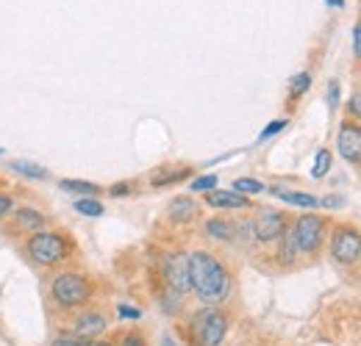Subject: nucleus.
Segmentation results:
<instances>
[{
    "label": "nucleus",
    "instance_id": "nucleus-1",
    "mask_svg": "<svg viewBox=\"0 0 361 346\" xmlns=\"http://www.w3.org/2000/svg\"><path fill=\"white\" fill-rule=\"evenodd\" d=\"M189 283H192V291L206 305L223 302L231 291V277L226 266L209 252L189 255Z\"/></svg>",
    "mask_w": 361,
    "mask_h": 346
},
{
    "label": "nucleus",
    "instance_id": "nucleus-2",
    "mask_svg": "<svg viewBox=\"0 0 361 346\" xmlns=\"http://www.w3.org/2000/svg\"><path fill=\"white\" fill-rule=\"evenodd\" d=\"M192 330H195V341L200 346H220L228 333L226 313H220L217 307H206L195 316Z\"/></svg>",
    "mask_w": 361,
    "mask_h": 346
},
{
    "label": "nucleus",
    "instance_id": "nucleus-3",
    "mask_svg": "<svg viewBox=\"0 0 361 346\" xmlns=\"http://www.w3.org/2000/svg\"><path fill=\"white\" fill-rule=\"evenodd\" d=\"M53 300L61 307H75V305L90 300V283L81 274H59L53 280Z\"/></svg>",
    "mask_w": 361,
    "mask_h": 346
},
{
    "label": "nucleus",
    "instance_id": "nucleus-4",
    "mask_svg": "<svg viewBox=\"0 0 361 346\" xmlns=\"http://www.w3.org/2000/svg\"><path fill=\"white\" fill-rule=\"evenodd\" d=\"M28 250H31V258L37 260V263L53 266V263L64 260V255H67V241L59 233H37L31 238Z\"/></svg>",
    "mask_w": 361,
    "mask_h": 346
},
{
    "label": "nucleus",
    "instance_id": "nucleus-5",
    "mask_svg": "<svg viewBox=\"0 0 361 346\" xmlns=\"http://www.w3.org/2000/svg\"><path fill=\"white\" fill-rule=\"evenodd\" d=\"M322 230H325V224H322V219L319 217H300L295 222V227H292V236H295V244H298V250L300 252H317L319 250V244H322Z\"/></svg>",
    "mask_w": 361,
    "mask_h": 346
},
{
    "label": "nucleus",
    "instance_id": "nucleus-6",
    "mask_svg": "<svg viewBox=\"0 0 361 346\" xmlns=\"http://www.w3.org/2000/svg\"><path fill=\"white\" fill-rule=\"evenodd\" d=\"M331 255L339 263H356L361 255V233L353 227H339L331 241Z\"/></svg>",
    "mask_w": 361,
    "mask_h": 346
},
{
    "label": "nucleus",
    "instance_id": "nucleus-7",
    "mask_svg": "<svg viewBox=\"0 0 361 346\" xmlns=\"http://www.w3.org/2000/svg\"><path fill=\"white\" fill-rule=\"evenodd\" d=\"M164 280H167V288L176 291V294H186L192 288L189 283V255L176 252V255H167L164 258Z\"/></svg>",
    "mask_w": 361,
    "mask_h": 346
},
{
    "label": "nucleus",
    "instance_id": "nucleus-8",
    "mask_svg": "<svg viewBox=\"0 0 361 346\" xmlns=\"http://www.w3.org/2000/svg\"><path fill=\"white\" fill-rule=\"evenodd\" d=\"M336 150L342 153L345 161L361 164V128L356 122H342L336 136Z\"/></svg>",
    "mask_w": 361,
    "mask_h": 346
},
{
    "label": "nucleus",
    "instance_id": "nucleus-9",
    "mask_svg": "<svg viewBox=\"0 0 361 346\" xmlns=\"http://www.w3.org/2000/svg\"><path fill=\"white\" fill-rule=\"evenodd\" d=\"M286 230V222H283V214H275V211H264L262 217L253 222V236L259 241H275L281 238Z\"/></svg>",
    "mask_w": 361,
    "mask_h": 346
},
{
    "label": "nucleus",
    "instance_id": "nucleus-10",
    "mask_svg": "<svg viewBox=\"0 0 361 346\" xmlns=\"http://www.w3.org/2000/svg\"><path fill=\"white\" fill-rule=\"evenodd\" d=\"M106 330V319L100 316V313H84V316H78V321H75V335L78 338H94V335H100Z\"/></svg>",
    "mask_w": 361,
    "mask_h": 346
},
{
    "label": "nucleus",
    "instance_id": "nucleus-11",
    "mask_svg": "<svg viewBox=\"0 0 361 346\" xmlns=\"http://www.w3.org/2000/svg\"><path fill=\"white\" fill-rule=\"evenodd\" d=\"M206 203L214 205V208H247L250 200L245 194H236V191H209L206 194Z\"/></svg>",
    "mask_w": 361,
    "mask_h": 346
},
{
    "label": "nucleus",
    "instance_id": "nucleus-12",
    "mask_svg": "<svg viewBox=\"0 0 361 346\" xmlns=\"http://www.w3.org/2000/svg\"><path fill=\"white\" fill-rule=\"evenodd\" d=\"M167 217L173 219V222H192V219L197 217V203L192 200V197H176L173 203H170V208H167Z\"/></svg>",
    "mask_w": 361,
    "mask_h": 346
},
{
    "label": "nucleus",
    "instance_id": "nucleus-13",
    "mask_svg": "<svg viewBox=\"0 0 361 346\" xmlns=\"http://www.w3.org/2000/svg\"><path fill=\"white\" fill-rule=\"evenodd\" d=\"M275 194H278L283 203H289V205H300V208H317V205H319V200L312 197V194H306V191H286V188H275Z\"/></svg>",
    "mask_w": 361,
    "mask_h": 346
},
{
    "label": "nucleus",
    "instance_id": "nucleus-14",
    "mask_svg": "<svg viewBox=\"0 0 361 346\" xmlns=\"http://www.w3.org/2000/svg\"><path fill=\"white\" fill-rule=\"evenodd\" d=\"M206 233H209L212 238H217V241H233V236H236L233 224H228L223 219H212V222L206 224Z\"/></svg>",
    "mask_w": 361,
    "mask_h": 346
},
{
    "label": "nucleus",
    "instance_id": "nucleus-15",
    "mask_svg": "<svg viewBox=\"0 0 361 346\" xmlns=\"http://www.w3.org/2000/svg\"><path fill=\"white\" fill-rule=\"evenodd\" d=\"M17 224H20V227H25V230H39V227L45 224V217H42L39 211L23 208V211H17Z\"/></svg>",
    "mask_w": 361,
    "mask_h": 346
},
{
    "label": "nucleus",
    "instance_id": "nucleus-16",
    "mask_svg": "<svg viewBox=\"0 0 361 346\" xmlns=\"http://www.w3.org/2000/svg\"><path fill=\"white\" fill-rule=\"evenodd\" d=\"M233 191L236 194H259V191H264V183H259L253 177H239V180H233Z\"/></svg>",
    "mask_w": 361,
    "mask_h": 346
},
{
    "label": "nucleus",
    "instance_id": "nucleus-17",
    "mask_svg": "<svg viewBox=\"0 0 361 346\" xmlns=\"http://www.w3.org/2000/svg\"><path fill=\"white\" fill-rule=\"evenodd\" d=\"M11 169L20 174H25V177H37V180H42L45 177V169L42 167H37V164H28V161H11Z\"/></svg>",
    "mask_w": 361,
    "mask_h": 346
},
{
    "label": "nucleus",
    "instance_id": "nucleus-18",
    "mask_svg": "<svg viewBox=\"0 0 361 346\" xmlns=\"http://www.w3.org/2000/svg\"><path fill=\"white\" fill-rule=\"evenodd\" d=\"M75 211H78V214H84V217H103V205H100V203H97V200H90V197H87V200H75Z\"/></svg>",
    "mask_w": 361,
    "mask_h": 346
},
{
    "label": "nucleus",
    "instance_id": "nucleus-19",
    "mask_svg": "<svg viewBox=\"0 0 361 346\" xmlns=\"http://www.w3.org/2000/svg\"><path fill=\"white\" fill-rule=\"evenodd\" d=\"M64 191H75V194H97L100 188L94 183H84V180H61Z\"/></svg>",
    "mask_w": 361,
    "mask_h": 346
},
{
    "label": "nucleus",
    "instance_id": "nucleus-20",
    "mask_svg": "<svg viewBox=\"0 0 361 346\" xmlns=\"http://www.w3.org/2000/svg\"><path fill=\"white\" fill-rule=\"evenodd\" d=\"M328 169H331V153H328V150H319V153H317V158H314V169H312V174L319 180V177H325V174H328Z\"/></svg>",
    "mask_w": 361,
    "mask_h": 346
},
{
    "label": "nucleus",
    "instance_id": "nucleus-21",
    "mask_svg": "<svg viewBox=\"0 0 361 346\" xmlns=\"http://www.w3.org/2000/svg\"><path fill=\"white\" fill-rule=\"evenodd\" d=\"M300 250H298V244H295V236H292V230H283V250H281V255H283V260L289 263V260H295V255H298Z\"/></svg>",
    "mask_w": 361,
    "mask_h": 346
},
{
    "label": "nucleus",
    "instance_id": "nucleus-22",
    "mask_svg": "<svg viewBox=\"0 0 361 346\" xmlns=\"http://www.w3.org/2000/svg\"><path fill=\"white\" fill-rule=\"evenodd\" d=\"M309 86H312V75H309V72H300V75H295V78H292V86H289V91L298 97V94L309 91Z\"/></svg>",
    "mask_w": 361,
    "mask_h": 346
},
{
    "label": "nucleus",
    "instance_id": "nucleus-23",
    "mask_svg": "<svg viewBox=\"0 0 361 346\" xmlns=\"http://www.w3.org/2000/svg\"><path fill=\"white\" fill-rule=\"evenodd\" d=\"M217 186V177L214 174H203V177H195L192 180V191H214Z\"/></svg>",
    "mask_w": 361,
    "mask_h": 346
},
{
    "label": "nucleus",
    "instance_id": "nucleus-24",
    "mask_svg": "<svg viewBox=\"0 0 361 346\" xmlns=\"http://www.w3.org/2000/svg\"><path fill=\"white\" fill-rule=\"evenodd\" d=\"M186 177V169H176L170 174H153V186H167V183H178Z\"/></svg>",
    "mask_w": 361,
    "mask_h": 346
},
{
    "label": "nucleus",
    "instance_id": "nucleus-25",
    "mask_svg": "<svg viewBox=\"0 0 361 346\" xmlns=\"http://www.w3.org/2000/svg\"><path fill=\"white\" fill-rule=\"evenodd\" d=\"M283 128H286V120H275V122H270V125L264 128V133H262V139H270V136H275V133H281Z\"/></svg>",
    "mask_w": 361,
    "mask_h": 346
},
{
    "label": "nucleus",
    "instance_id": "nucleus-26",
    "mask_svg": "<svg viewBox=\"0 0 361 346\" xmlns=\"http://www.w3.org/2000/svg\"><path fill=\"white\" fill-rule=\"evenodd\" d=\"M328 105H331V111L339 105V84L336 81H331V86H328Z\"/></svg>",
    "mask_w": 361,
    "mask_h": 346
},
{
    "label": "nucleus",
    "instance_id": "nucleus-27",
    "mask_svg": "<svg viewBox=\"0 0 361 346\" xmlns=\"http://www.w3.org/2000/svg\"><path fill=\"white\" fill-rule=\"evenodd\" d=\"M353 56L361 61V23H356V28H353Z\"/></svg>",
    "mask_w": 361,
    "mask_h": 346
},
{
    "label": "nucleus",
    "instance_id": "nucleus-28",
    "mask_svg": "<svg viewBox=\"0 0 361 346\" xmlns=\"http://www.w3.org/2000/svg\"><path fill=\"white\" fill-rule=\"evenodd\" d=\"M348 108H350V114H353L356 120H361V91H356V94L350 97V105H348Z\"/></svg>",
    "mask_w": 361,
    "mask_h": 346
},
{
    "label": "nucleus",
    "instance_id": "nucleus-29",
    "mask_svg": "<svg viewBox=\"0 0 361 346\" xmlns=\"http://www.w3.org/2000/svg\"><path fill=\"white\" fill-rule=\"evenodd\" d=\"M117 313H120V319H139V310L136 307H126V305H120Z\"/></svg>",
    "mask_w": 361,
    "mask_h": 346
},
{
    "label": "nucleus",
    "instance_id": "nucleus-30",
    "mask_svg": "<svg viewBox=\"0 0 361 346\" xmlns=\"http://www.w3.org/2000/svg\"><path fill=\"white\" fill-rule=\"evenodd\" d=\"M8 211H11V197H3V194H0V219L6 217Z\"/></svg>",
    "mask_w": 361,
    "mask_h": 346
},
{
    "label": "nucleus",
    "instance_id": "nucleus-31",
    "mask_svg": "<svg viewBox=\"0 0 361 346\" xmlns=\"http://www.w3.org/2000/svg\"><path fill=\"white\" fill-rule=\"evenodd\" d=\"M128 191H131V186H128V183H120V186H114V188H111V194H114V197H126Z\"/></svg>",
    "mask_w": 361,
    "mask_h": 346
},
{
    "label": "nucleus",
    "instance_id": "nucleus-32",
    "mask_svg": "<svg viewBox=\"0 0 361 346\" xmlns=\"http://www.w3.org/2000/svg\"><path fill=\"white\" fill-rule=\"evenodd\" d=\"M123 346H145V341H142L139 335H128V338L123 341Z\"/></svg>",
    "mask_w": 361,
    "mask_h": 346
},
{
    "label": "nucleus",
    "instance_id": "nucleus-33",
    "mask_svg": "<svg viewBox=\"0 0 361 346\" xmlns=\"http://www.w3.org/2000/svg\"><path fill=\"white\" fill-rule=\"evenodd\" d=\"M53 346H81V341H75V338H59Z\"/></svg>",
    "mask_w": 361,
    "mask_h": 346
},
{
    "label": "nucleus",
    "instance_id": "nucleus-34",
    "mask_svg": "<svg viewBox=\"0 0 361 346\" xmlns=\"http://www.w3.org/2000/svg\"><path fill=\"white\" fill-rule=\"evenodd\" d=\"M81 346H109V344H100V341H81Z\"/></svg>",
    "mask_w": 361,
    "mask_h": 346
},
{
    "label": "nucleus",
    "instance_id": "nucleus-35",
    "mask_svg": "<svg viewBox=\"0 0 361 346\" xmlns=\"http://www.w3.org/2000/svg\"><path fill=\"white\" fill-rule=\"evenodd\" d=\"M331 6H345V0H328Z\"/></svg>",
    "mask_w": 361,
    "mask_h": 346
}]
</instances>
